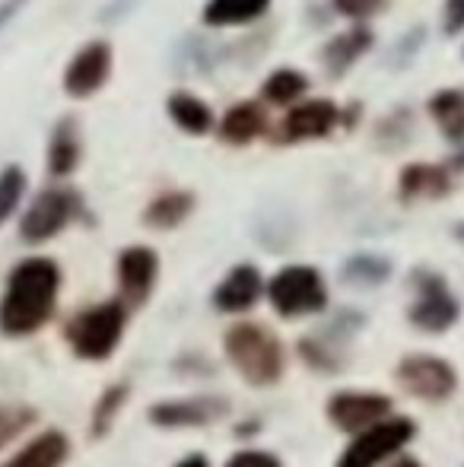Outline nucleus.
Wrapping results in <instances>:
<instances>
[{
	"instance_id": "obj_29",
	"label": "nucleus",
	"mask_w": 464,
	"mask_h": 467,
	"mask_svg": "<svg viewBox=\"0 0 464 467\" xmlns=\"http://www.w3.org/2000/svg\"><path fill=\"white\" fill-rule=\"evenodd\" d=\"M226 467H284L280 464L277 455H271V451H235V455L226 462Z\"/></svg>"
},
{
	"instance_id": "obj_17",
	"label": "nucleus",
	"mask_w": 464,
	"mask_h": 467,
	"mask_svg": "<svg viewBox=\"0 0 464 467\" xmlns=\"http://www.w3.org/2000/svg\"><path fill=\"white\" fill-rule=\"evenodd\" d=\"M449 188H452L449 172L442 166H433V162H410L397 179V194L407 203L436 201V197L449 194Z\"/></svg>"
},
{
	"instance_id": "obj_27",
	"label": "nucleus",
	"mask_w": 464,
	"mask_h": 467,
	"mask_svg": "<svg viewBox=\"0 0 464 467\" xmlns=\"http://www.w3.org/2000/svg\"><path fill=\"white\" fill-rule=\"evenodd\" d=\"M32 423H36V410H32V407H19V404L0 407V451H4L13 439L23 436Z\"/></svg>"
},
{
	"instance_id": "obj_24",
	"label": "nucleus",
	"mask_w": 464,
	"mask_h": 467,
	"mask_svg": "<svg viewBox=\"0 0 464 467\" xmlns=\"http://www.w3.org/2000/svg\"><path fill=\"white\" fill-rule=\"evenodd\" d=\"M128 398H130V388L128 385H112V388H106V391L99 394V400H96V410H93V423H89V432H93V439L108 436V430L115 426L121 407L128 404Z\"/></svg>"
},
{
	"instance_id": "obj_9",
	"label": "nucleus",
	"mask_w": 464,
	"mask_h": 467,
	"mask_svg": "<svg viewBox=\"0 0 464 467\" xmlns=\"http://www.w3.org/2000/svg\"><path fill=\"white\" fill-rule=\"evenodd\" d=\"M337 124H341V109L331 99H305V102L290 105V111L280 121V130L273 134V140L277 143L322 140Z\"/></svg>"
},
{
	"instance_id": "obj_18",
	"label": "nucleus",
	"mask_w": 464,
	"mask_h": 467,
	"mask_svg": "<svg viewBox=\"0 0 464 467\" xmlns=\"http://www.w3.org/2000/svg\"><path fill=\"white\" fill-rule=\"evenodd\" d=\"M369 48H372V29L369 26H350V29H344L341 36H335L322 48V64H325L328 74L341 77V74H347V70Z\"/></svg>"
},
{
	"instance_id": "obj_20",
	"label": "nucleus",
	"mask_w": 464,
	"mask_h": 467,
	"mask_svg": "<svg viewBox=\"0 0 464 467\" xmlns=\"http://www.w3.org/2000/svg\"><path fill=\"white\" fill-rule=\"evenodd\" d=\"M191 210H194L191 191H162V194H156L153 201L147 203L143 223L160 229V233H169V229L181 226V223L191 216Z\"/></svg>"
},
{
	"instance_id": "obj_31",
	"label": "nucleus",
	"mask_w": 464,
	"mask_h": 467,
	"mask_svg": "<svg viewBox=\"0 0 464 467\" xmlns=\"http://www.w3.org/2000/svg\"><path fill=\"white\" fill-rule=\"evenodd\" d=\"M26 4H29V0H0V32L16 19V13L23 10Z\"/></svg>"
},
{
	"instance_id": "obj_32",
	"label": "nucleus",
	"mask_w": 464,
	"mask_h": 467,
	"mask_svg": "<svg viewBox=\"0 0 464 467\" xmlns=\"http://www.w3.org/2000/svg\"><path fill=\"white\" fill-rule=\"evenodd\" d=\"M175 467H211V458L207 455H188V458H181Z\"/></svg>"
},
{
	"instance_id": "obj_16",
	"label": "nucleus",
	"mask_w": 464,
	"mask_h": 467,
	"mask_svg": "<svg viewBox=\"0 0 464 467\" xmlns=\"http://www.w3.org/2000/svg\"><path fill=\"white\" fill-rule=\"evenodd\" d=\"M220 140L223 143H232V147H245V143L258 140L261 134H267V111L261 102H235L230 111L223 115L217 128Z\"/></svg>"
},
{
	"instance_id": "obj_12",
	"label": "nucleus",
	"mask_w": 464,
	"mask_h": 467,
	"mask_svg": "<svg viewBox=\"0 0 464 467\" xmlns=\"http://www.w3.org/2000/svg\"><path fill=\"white\" fill-rule=\"evenodd\" d=\"M230 413V400L217 394L204 398H181V400H160L150 407V423L162 430H185V426H211Z\"/></svg>"
},
{
	"instance_id": "obj_34",
	"label": "nucleus",
	"mask_w": 464,
	"mask_h": 467,
	"mask_svg": "<svg viewBox=\"0 0 464 467\" xmlns=\"http://www.w3.org/2000/svg\"><path fill=\"white\" fill-rule=\"evenodd\" d=\"M461 229H464V226H461ZM461 235H464V233H461Z\"/></svg>"
},
{
	"instance_id": "obj_23",
	"label": "nucleus",
	"mask_w": 464,
	"mask_h": 467,
	"mask_svg": "<svg viewBox=\"0 0 464 467\" xmlns=\"http://www.w3.org/2000/svg\"><path fill=\"white\" fill-rule=\"evenodd\" d=\"M429 111H433L439 130L449 140H464V93L461 89H442L429 99Z\"/></svg>"
},
{
	"instance_id": "obj_10",
	"label": "nucleus",
	"mask_w": 464,
	"mask_h": 467,
	"mask_svg": "<svg viewBox=\"0 0 464 467\" xmlns=\"http://www.w3.org/2000/svg\"><path fill=\"white\" fill-rule=\"evenodd\" d=\"M397 381H401L404 391H410L414 398L446 400L449 394L455 391V385H459V375H455V369L446 359L417 353V357L401 359V366H397Z\"/></svg>"
},
{
	"instance_id": "obj_4",
	"label": "nucleus",
	"mask_w": 464,
	"mask_h": 467,
	"mask_svg": "<svg viewBox=\"0 0 464 467\" xmlns=\"http://www.w3.org/2000/svg\"><path fill=\"white\" fill-rule=\"evenodd\" d=\"M267 299L280 318H305L328 306V286L312 265H290L267 280Z\"/></svg>"
},
{
	"instance_id": "obj_28",
	"label": "nucleus",
	"mask_w": 464,
	"mask_h": 467,
	"mask_svg": "<svg viewBox=\"0 0 464 467\" xmlns=\"http://www.w3.org/2000/svg\"><path fill=\"white\" fill-rule=\"evenodd\" d=\"M331 6L347 19H369L382 10L385 0H331Z\"/></svg>"
},
{
	"instance_id": "obj_1",
	"label": "nucleus",
	"mask_w": 464,
	"mask_h": 467,
	"mask_svg": "<svg viewBox=\"0 0 464 467\" xmlns=\"http://www.w3.org/2000/svg\"><path fill=\"white\" fill-rule=\"evenodd\" d=\"M61 293V267L51 258H23L6 277L0 296V331L6 337H29L55 318Z\"/></svg>"
},
{
	"instance_id": "obj_2",
	"label": "nucleus",
	"mask_w": 464,
	"mask_h": 467,
	"mask_svg": "<svg viewBox=\"0 0 464 467\" xmlns=\"http://www.w3.org/2000/svg\"><path fill=\"white\" fill-rule=\"evenodd\" d=\"M223 350L232 369L248 381V385H273L286 369V353L280 337L264 325L254 321H239L223 334Z\"/></svg>"
},
{
	"instance_id": "obj_25",
	"label": "nucleus",
	"mask_w": 464,
	"mask_h": 467,
	"mask_svg": "<svg viewBox=\"0 0 464 467\" xmlns=\"http://www.w3.org/2000/svg\"><path fill=\"white\" fill-rule=\"evenodd\" d=\"M23 194H26L23 166H4V169H0V226H4L13 213H16Z\"/></svg>"
},
{
	"instance_id": "obj_5",
	"label": "nucleus",
	"mask_w": 464,
	"mask_h": 467,
	"mask_svg": "<svg viewBox=\"0 0 464 467\" xmlns=\"http://www.w3.org/2000/svg\"><path fill=\"white\" fill-rule=\"evenodd\" d=\"M414 436H417L414 420L388 417L382 423L369 426V430L356 432V439L337 458V467H378L382 462H388L391 455H397Z\"/></svg>"
},
{
	"instance_id": "obj_22",
	"label": "nucleus",
	"mask_w": 464,
	"mask_h": 467,
	"mask_svg": "<svg viewBox=\"0 0 464 467\" xmlns=\"http://www.w3.org/2000/svg\"><path fill=\"white\" fill-rule=\"evenodd\" d=\"M305 93H309V80L293 67H277L273 74H267L264 87H261V99L267 105H277V109H290Z\"/></svg>"
},
{
	"instance_id": "obj_14",
	"label": "nucleus",
	"mask_w": 464,
	"mask_h": 467,
	"mask_svg": "<svg viewBox=\"0 0 464 467\" xmlns=\"http://www.w3.org/2000/svg\"><path fill=\"white\" fill-rule=\"evenodd\" d=\"M264 293H267V280L258 267L235 265L232 271L217 283V289H213V306H217V312L242 315L258 306V299Z\"/></svg>"
},
{
	"instance_id": "obj_30",
	"label": "nucleus",
	"mask_w": 464,
	"mask_h": 467,
	"mask_svg": "<svg viewBox=\"0 0 464 467\" xmlns=\"http://www.w3.org/2000/svg\"><path fill=\"white\" fill-rule=\"evenodd\" d=\"M442 26H446L449 36H459V32L464 29V0H446Z\"/></svg>"
},
{
	"instance_id": "obj_21",
	"label": "nucleus",
	"mask_w": 464,
	"mask_h": 467,
	"mask_svg": "<svg viewBox=\"0 0 464 467\" xmlns=\"http://www.w3.org/2000/svg\"><path fill=\"white\" fill-rule=\"evenodd\" d=\"M271 10V0H207L204 13V26H213V29H223V26H245L261 19Z\"/></svg>"
},
{
	"instance_id": "obj_26",
	"label": "nucleus",
	"mask_w": 464,
	"mask_h": 467,
	"mask_svg": "<svg viewBox=\"0 0 464 467\" xmlns=\"http://www.w3.org/2000/svg\"><path fill=\"white\" fill-rule=\"evenodd\" d=\"M391 274V265L385 258H376V254H356L344 265V277L347 283H366V286H376Z\"/></svg>"
},
{
	"instance_id": "obj_3",
	"label": "nucleus",
	"mask_w": 464,
	"mask_h": 467,
	"mask_svg": "<svg viewBox=\"0 0 464 467\" xmlns=\"http://www.w3.org/2000/svg\"><path fill=\"white\" fill-rule=\"evenodd\" d=\"M124 325H128V306L121 299L99 302L83 312H77L64 327V340L80 359L89 363H102L118 350L124 337Z\"/></svg>"
},
{
	"instance_id": "obj_11",
	"label": "nucleus",
	"mask_w": 464,
	"mask_h": 467,
	"mask_svg": "<svg viewBox=\"0 0 464 467\" xmlns=\"http://www.w3.org/2000/svg\"><path fill=\"white\" fill-rule=\"evenodd\" d=\"M328 417L337 430L363 432L391 417V398L378 391H337L328 400Z\"/></svg>"
},
{
	"instance_id": "obj_19",
	"label": "nucleus",
	"mask_w": 464,
	"mask_h": 467,
	"mask_svg": "<svg viewBox=\"0 0 464 467\" xmlns=\"http://www.w3.org/2000/svg\"><path fill=\"white\" fill-rule=\"evenodd\" d=\"M80 153H83V147H80V130H77V121L64 118L48 140L51 179H67V175H74L77 166H80Z\"/></svg>"
},
{
	"instance_id": "obj_33",
	"label": "nucleus",
	"mask_w": 464,
	"mask_h": 467,
	"mask_svg": "<svg viewBox=\"0 0 464 467\" xmlns=\"http://www.w3.org/2000/svg\"><path fill=\"white\" fill-rule=\"evenodd\" d=\"M391 467H423V464L417 462V458H397V462L391 464Z\"/></svg>"
},
{
	"instance_id": "obj_6",
	"label": "nucleus",
	"mask_w": 464,
	"mask_h": 467,
	"mask_svg": "<svg viewBox=\"0 0 464 467\" xmlns=\"http://www.w3.org/2000/svg\"><path fill=\"white\" fill-rule=\"evenodd\" d=\"M80 210V194L70 188H45L36 194V201L29 203V210L23 213L19 223V235L29 245H42V242L55 239L64 233L70 220Z\"/></svg>"
},
{
	"instance_id": "obj_8",
	"label": "nucleus",
	"mask_w": 464,
	"mask_h": 467,
	"mask_svg": "<svg viewBox=\"0 0 464 467\" xmlns=\"http://www.w3.org/2000/svg\"><path fill=\"white\" fill-rule=\"evenodd\" d=\"M112 45L106 38H93L87 42L64 67V93L70 99H89L96 96L112 77Z\"/></svg>"
},
{
	"instance_id": "obj_13",
	"label": "nucleus",
	"mask_w": 464,
	"mask_h": 467,
	"mask_svg": "<svg viewBox=\"0 0 464 467\" xmlns=\"http://www.w3.org/2000/svg\"><path fill=\"white\" fill-rule=\"evenodd\" d=\"M417 302L410 306V321H414L420 331L427 334H442L459 321V299L446 289V283L439 277H429V274H420L417 280Z\"/></svg>"
},
{
	"instance_id": "obj_15",
	"label": "nucleus",
	"mask_w": 464,
	"mask_h": 467,
	"mask_svg": "<svg viewBox=\"0 0 464 467\" xmlns=\"http://www.w3.org/2000/svg\"><path fill=\"white\" fill-rule=\"evenodd\" d=\"M166 115L188 137H207L217 128V118H213L211 105L201 96L188 93V89H175V93L166 96Z\"/></svg>"
},
{
	"instance_id": "obj_7",
	"label": "nucleus",
	"mask_w": 464,
	"mask_h": 467,
	"mask_svg": "<svg viewBox=\"0 0 464 467\" xmlns=\"http://www.w3.org/2000/svg\"><path fill=\"white\" fill-rule=\"evenodd\" d=\"M156 277H160V254L150 245H128L118 252L115 261L118 299L128 308H140L153 296Z\"/></svg>"
}]
</instances>
